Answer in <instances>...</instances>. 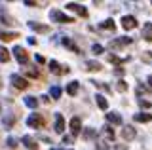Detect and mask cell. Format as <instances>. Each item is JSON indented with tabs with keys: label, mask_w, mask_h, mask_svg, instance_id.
Instances as JSON below:
<instances>
[{
	"label": "cell",
	"mask_w": 152,
	"mask_h": 150,
	"mask_svg": "<svg viewBox=\"0 0 152 150\" xmlns=\"http://www.w3.org/2000/svg\"><path fill=\"white\" fill-rule=\"evenodd\" d=\"M50 19L55 23H74L72 17H69L66 13H63L61 10H51L50 12Z\"/></svg>",
	"instance_id": "6da1fadb"
},
{
	"label": "cell",
	"mask_w": 152,
	"mask_h": 150,
	"mask_svg": "<svg viewBox=\"0 0 152 150\" xmlns=\"http://www.w3.org/2000/svg\"><path fill=\"white\" fill-rule=\"evenodd\" d=\"M10 82H12V86L15 87V90H27L28 87L27 78L21 76V74H12V76H10Z\"/></svg>",
	"instance_id": "7a4b0ae2"
},
{
	"label": "cell",
	"mask_w": 152,
	"mask_h": 150,
	"mask_svg": "<svg viewBox=\"0 0 152 150\" xmlns=\"http://www.w3.org/2000/svg\"><path fill=\"white\" fill-rule=\"evenodd\" d=\"M13 55H15V59H17L19 65H23V67H27V65H28V53L25 51V48L15 46V48H13Z\"/></svg>",
	"instance_id": "3957f363"
},
{
	"label": "cell",
	"mask_w": 152,
	"mask_h": 150,
	"mask_svg": "<svg viewBox=\"0 0 152 150\" xmlns=\"http://www.w3.org/2000/svg\"><path fill=\"white\" fill-rule=\"evenodd\" d=\"M27 124H28V127L40 129V127H44V118H42L38 112H34V114H31V116L27 118Z\"/></svg>",
	"instance_id": "277c9868"
},
{
	"label": "cell",
	"mask_w": 152,
	"mask_h": 150,
	"mask_svg": "<svg viewBox=\"0 0 152 150\" xmlns=\"http://www.w3.org/2000/svg\"><path fill=\"white\" fill-rule=\"evenodd\" d=\"M66 10L76 12L78 15H82V17H88V10H86L82 4H78V2H66Z\"/></svg>",
	"instance_id": "5b68a950"
},
{
	"label": "cell",
	"mask_w": 152,
	"mask_h": 150,
	"mask_svg": "<svg viewBox=\"0 0 152 150\" xmlns=\"http://www.w3.org/2000/svg\"><path fill=\"white\" fill-rule=\"evenodd\" d=\"M70 133H72V137H78V135L82 133V120H80L78 116H74V118L70 120Z\"/></svg>",
	"instance_id": "8992f818"
},
{
	"label": "cell",
	"mask_w": 152,
	"mask_h": 150,
	"mask_svg": "<svg viewBox=\"0 0 152 150\" xmlns=\"http://www.w3.org/2000/svg\"><path fill=\"white\" fill-rule=\"evenodd\" d=\"M137 25H139V23H137V19H135L133 15H124V17H122V27H124L126 31H133Z\"/></svg>",
	"instance_id": "52a82bcc"
},
{
	"label": "cell",
	"mask_w": 152,
	"mask_h": 150,
	"mask_svg": "<svg viewBox=\"0 0 152 150\" xmlns=\"http://www.w3.org/2000/svg\"><path fill=\"white\" fill-rule=\"evenodd\" d=\"M50 70L53 74H57V76H61V74H65V72H70L69 67H63V68H61V65L57 63V61H50Z\"/></svg>",
	"instance_id": "ba28073f"
},
{
	"label": "cell",
	"mask_w": 152,
	"mask_h": 150,
	"mask_svg": "<svg viewBox=\"0 0 152 150\" xmlns=\"http://www.w3.org/2000/svg\"><path fill=\"white\" fill-rule=\"evenodd\" d=\"M131 38L129 36H124V38H116V40H112L110 42V48H114V50H120V48H124V46H127V44H131Z\"/></svg>",
	"instance_id": "9c48e42d"
},
{
	"label": "cell",
	"mask_w": 152,
	"mask_h": 150,
	"mask_svg": "<svg viewBox=\"0 0 152 150\" xmlns=\"http://www.w3.org/2000/svg\"><path fill=\"white\" fill-rule=\"evenodd\" d=\"M135 135H137V133H135V127H131V125H126V127L122 129V139L127 141V143L135 139Z\"/></svg>",
	"instance_id": "30bf717a"
},
{
	"label": "cell",
	"mask_w": 152,
	"mask_h": 150,
	"mask_svg": "<svg viewBox=\"0 0 152 150\" xmlns=\"http://www.w3.org/2000/svg\"><path fill=\"white\" fill-rule=\"evenodd\" d=\"M21 143L25 144L28 150H38V143H36V139H32L31 135H25V137L21 139Z\"/></svg>",
	"instance_id": "8fae6325"
},
{
	"label": "cell",
	"mask_w": 152,
	"mask_h": 150,
	"mask_svg": "<svg viewBox=\"0 0 152 150\" xmlns=\"http://www.w3.org/2000/svg\"><path fill=\"white\" fill-rule=\"evenodd\" d=\"M55 133H63L65 131V118H63V114H59V112H57L55 114Z\"/></svg>",
	"instance_id": "7c38bea8"
},
{
	"label": "cell",
	"mask_w": 152,
	"mask_h": 150,
	"mask_svg": "<svg viewBox=\"0 0 152 150\" xmlns=\"http://www.w3.org/2000/svg\"><path fill=\"white\" fill-rule=\"evenodd\" d=\"M82 139L84 141H97V129H93V127H86L82 131Z\"/></svg>",
	"instance_id": "4fadbf2b"
},
{
	"label": "cell",
	"mask_w": 152,
	"mask_h": 150,
	"mask_svg": "<svg viewBox=\"0 0 152 150\" xmlns=\"http://www.w3.org/2000/svg\"><path fill=\"white\" fill-rule=\"evenodd\" d=\"M28 27H31L32 31H36V32H42V34L50 32V27L48 25H40V23H34V21H28Z\"/></svg>",
	"instance_id": "5bb4252c"
},
{
	"label": "cell",
	"mask_w": 152,
	"mask_h": 150,
	"mask_svg": "<svg viewBox=\"0 0 152 150\" xmlns=\"http://www.w3.org/2000/svg\"><path fill=\"white\" fill-rule=\"evenodd\" d=\"M107 120L110 122V124H114V125H120L122 124V116L116 114V112H107Z\"/></svg>",
	"instance_id": "9a60e30c"
},
{
	"label": "cell",
	"mask_w": 152,
	"mask_h": 150,
	"mask_svg": "<svg viewBox=\"0 0 152 150\" xmlns=\"http://www.w3.org/2000/svg\"><path fill=\"white\" fill-rule=\"evenodd\" d=\"M142 38L146 42H152V23H146V25L142 27Z\"/></svg>",
	"instance_id": "2e32d148"
},
{
	"label": "cell",
	"mask_w": 152,
	"mask_h": 150,
	"mask_svg": "<svg viewBox=\"0 0 152 150\" xmlns=\"http://www.w3.org/2000/svg\"><path fill=\"white\" fill-rule=\"evenodd\" d=\"M108 61H110L112 65H124V63H127V61H129V57H118V55L110 53V55H108Z\"/></svg>",
	"instance_id": "e0dca14e"
},
{
	"label": "cell",
	"mask_w": 152,
	"mask_h": 150,
	"mask_svg": "<svg viewBox=\"0 0 152 150\" xmlns=\"http://www.w3.org/2000/svg\"><path fill=\"white\" fill-rule=\"evenodd\" d=\"M19 36V32H2L0 31V40H4V42H12V40H15Z\"/></svg>",
	"instance_id": "ac0fdd59"
},
{
	"label": "cell",
	"mask_w": 152,
	"mask_h": 150,
	"mask_svg": "<svg viewBox=\"0 0 152 150\" xmlns=\"http://www.w3.org/2000/svg\"><path fill=\"white\" fill-rule=\"evenodd\" d=\"M78 87H80V84L76 82V80H74V82H70L69 86H66V93H69V95H72V97H74L76 93H78Z\"/></svg>",
	"instance_id": "d6986e66"
},
{
	"label": "cell",
	"mask_w": 152,
	"mask_h": 150,
	"mask_svg": "<svg viewBox=\"0 0 152 150\" xmlns=\"http://www.w3.org/2000/svg\"><path fill=\"white\" fill-rule=\"evenodd\" d=\"M63 46H65V48H69L70 51H74V53H80V48L74 44V42H70L69 38H63Z\"/></svg>",
	"instance_id": "ffe728a7"
},
{
	"label": "cell",
	"mask_w": 152,
	"mask_h": 150,
	"mask_svg": "<svg viewBox=\"0 0 152 150\" xmlns=\"http://www.w3.org/2000/svg\"><path fill=\"white\" fill-rule=\"evenodd\" d=\"M95 101H97V106L101 110H107L108 108V103H107V99H104L103 95H95Z\"/></svg>",
	"instance_id": "44dd1931"
},
{
	"label": "cell",
	"mask_w": 152,
	"mask_h": 150,
	"mask_svg": "<svg viewBox=\"0 0 152 150\" xmlns=\"http://www.w3.org/2000/svg\"><path fill=\"white\" fill-rule=\"evenodd\" d=\"M86 68L88 70H101L103 67H101V63H97V61H86Z\"/></svg>",
	"instance_id": "7402d4cb"
},
{
	"label": "cell",
	"mask_w": 152,
	"mask_h": 150,
	"mask_svg": "<svg viewBox=\"0 0 152 150\" xmlns=\"http://www.w3.org/2000/svg\"><path fill=\"white\" fill-rule=\"evenodd\" d=\"M8 61H10V51L4 46H0V63H8Z\"/></svg>",
	"instance_id": "603a6c76"
},
{
	"label": "cell",
	"mask_w": 152,
	"mask_h": 150,
	"mask_svg": "<svg viewBox=\"0 0 152 150\" xmlns=\"http://www.w3.org/2000/svg\"><path fill=\"white\" fill-rule=\"evenodd\" d=\"M99 27H101V29H107V31H112V32H114V29H116V25H114V21H112V19H107V21H103Z\"/></svg>",
	"instance_id": "cb8c5ba5"
},
{
	"label": "cell",
	"mask_w": 152,
	"mask_h": 150,
	"mask_svg": "<svg viewBox=\"0 0 152 150\" xmlns=\"http://www.w3.org/2000/svg\"><path fill=\"white\" fill-rule=\"evenodd\" d=\"M25 105L28 106V108H36V106H38V99H36V97H25Z\"/></svg>",
	"instance_id": "d4e9b609"
},
{
	"label": "cell",
	"mask_w": 152,
	"mask_h": 150,
	"mask_svg": "<svg viewBox=\"0 0 152 150\" xmlns=\"http://www.w3.org/2000/svg\"><path fill=\"white\" fill-rule=\"evenodd\" d=\"M103 133H104V137H107L108 141H114V137H116V135H114V129L108 127V125H104V127H103Z\"/></svg>",
	"instance_id": "484cf974"
},
{
	"label": "cell",
	"mask_w": 152,
	"mask_h": 150,
	"mask_svg": "<svg viewBox=\"0 0 152 150\" xmlns=\"http://www.w3.org/2000/svg\"><path fill=\"white\" fill-rule=\"evenodd\" d=\"M13 122H15V116L10 114L8 118H4V120H2V124L6 125V129H10V127H13Z\"/></svg>",
	"instance_id": "4316f807"
},
{
	"label": "cell",
	"mask_w": 152,
	"mask_h": 150,
	"mask_svg": "<svg viewBox=\"0 0 152 150\" xmlns=\"http://www.w3.org/2000/svg\"><path fill=\"white\" fill-rule=\"evenodd\" d=\"M133 118H135V122H152L150 114H135Z\"/></svg>",
	"instance_id": "83f0119b"
},
{
	"label": "cell",
	"mask_w": 152,
	"mask_h": 150,
	"mask_svg": "<svg viewBox=\"0 0 152 150\" xmlns=\"http://www.w3.org/2000/svg\"><path fill=\"white\" fill-rule=\"evenodd\" d=\"M50 95H51V99H59V97H61V87L53 86V87L50 90Z\"/></svg>",
	"instance_id": "f1b7e54d"
},
{
	"label": "cell",
	"mask_w": 152,
	"mask_h": 150,
	"mask_svg": "<svg viewBox=\"0 0 152 150\" xmlns=\"http://www.w3.org/2000/svg\"><path fill=\"white\" fill-rule=\"evenodd\" d=\"M89 82H91L95 87H101V90H104V91H110V86H107L104 82H97V80H89Z\"/></svg>",
	"instance_id": "f546056e"
},
{
	"label": "cell",
	"mask_w": 152,
	"mask_h": 150,
	"mask_svg": "<svg viewBox=\"0 0 152 150\" xmlns=\"http://www.w3.org/2000/svg\"><path fill=\"white\" fill-rule=\"evenodd\" d=\"M0 19H2V23H4V25H13V23H15V21H13L12 19V17H10V15H6V13H0Z\"/></svg>",
	"instance_id": "4dcf8cb0"
},
{
	"label": "cell",
	"mask_w": 152,
	"mask_h": 150,
	"mask_svg": "<svg viewBox=\"0 0 152 150\" xmlns=\"http://www.w3.org/2000/svg\"><path fill=\"white\" fill-rule=\"evenodd\" d=\"M91 51L95 55H99V53H103V46H99V44H93L91 46Z\"/></svg>",
	"instance_id": "1f68e13d"
},
{
	"label": "cell",
	"mask_w": 152,
	"mask_h": 150,
	"mask_svg": "<svg viewBox=\"0 0 152 150\" xmlns=\"http://www.w3.org/2000/svg\"><path fill=\"white\" fill-rule=\"evenodd\" d=\"M27 76H31V78H38L40 74H38V70H36V68H28V70H27Z\"/></svg>",
	"instance_id": "d6a6232c"
},
{
	"label": "cell",
	"mask_w": 152,
	"mask_h": 150,
	"mask_svg": "<svg viewBox=\"0 0 152 150\" xmlns=\"http://www.w3.org/2000/svg\"><path fill=\"white\" fill-rule=\"evenodd\" d=\"M118 91H127V84L126 82H124V80H120V82H118Z\"/></svg>",
	"instance_id": "836d02e7"
},
{
	"label": "cell",
	"mask_w": 152,
	"mask_h": 150,
	"mask_svg": "<svg viewBox=\"0 0 152 150\" xmlns=\"http://www.w3.org/2000/svg\"><path fill=\"white\" fill-rule=\"evenodd\" d=\"M8 146H10V148H15V146H17V139L10 137V139H8Z\"/></svg>",
	"instance_id": "e575fe53"
},
{
	"label": "cell",
	"mask_w": 152,
	"mask_h": 150,
	"mask_svg": "<svg viewBox=\"0 0 152 150\" xmlns=\"http://www.w3.org/2000/svg\"><path fill=\"white\" fill-rule=\"evenodd\" d=\"M139 106H142V108H148L150 103H148V101H145V99H139Z\"/></svg>",
	"instance_id": "d590c367"
},
{
	"label": "cell",
	"mask_w": 152,
	"mask_h": 150,
	"mask_svg": "<svg viewBox=\"0 0 152 150\" xmlns=\"http://www.w3.org/2000/svg\"><path fill=\"white\" fill-rule=\"evenodd\" d=\"M99 148H101V150H108L110 146H108V144L104 143V141H99Z\"/></svg>",
	"instance_id": "8d00e7d4"
},
{
	"label": "cell",
	"mask_w": 152,
	"mask_h": 150,
	"mask_svg": "<svg viewBox=\"0 0 152 150\" xmlns=\"http://www.w3.org/2000/svg\"><path fill=\"white\" fill-rule=\"evenodd\" d=\"M142 93H146V87H142V86H137V95H142Z\"/></svg>",
	"instance_id": "74e56055"
},
{
	"label": "cell",
	"mask_w": 152,
	"mask_h": 150,
	"mask_svg": "<svg viewBox=\"0 0 152 150\" xmlns=\"http://www.w3.org/2000/svg\"><path fill=\"white\" fill-rule=\"evenodd\" d=\"M112 150H127V146H126V144H114Z\"/></svg>",
	"instance_id": "f35d334b"
},
{
	"label": "cell",
	"mask_w": 152,
	"mask_h": 150,
	"mask_svg": "<svg viewBox=\"0 0 152 150\" xmlns=\"http://www.w3.org/2000/svg\"><path fill=\"white\" fill-rule=\"evenodd\" d=\"M146 86H148V90L152 91V76H148V78H146Z\"/></svg>",
	"instance_id": "ab89813d"
},
{
	"label": "cell",
	"mask_w": 152,
	"mask_h": 150,
	"mask_svg": "<svg viewBox=\"0 0 152 150\" xmlns=\"http://www.w3.org/2000/svg\"><path fill=\"white\" fill-rule=\"evenodd\" d=\"M34 59H36V63H40V65H42V63H44V61H46L44 57H42V55H36V57H34Z\"/></svg>",
	"instance_id": "60d3db41"
},
{
	"label": "cell",
	"mask_w": 152,
	"mask_h": 150,
	"mask_svg": "<svg viewBox=\"0 0 152 150\" xmlns=\"http://www.w3.org/2000/svg\"><path fill=\"white\" fill-rule=\"evenodd\" d=\"M63 143H65V144H69V143H72V137H66V135H65V137H63Z\"/></svg>",
	"instance_id": "b9f144b4"
},
{
	"label": "cell",
	"mask_w": 152,
	"mask_h": 150,
	"mask_svg": "<svg viewBox=\"0 0 152 150\" xmlns=\"http://www.w3.org/2000/svg\"><path fill=\"white\" fill-rule=\"evenodd\" d=\"M142 59H145V61H150L152 59V53H145V55H142Z\"/></svg>",
	"instance_id": "7bdbcfd3"
},
{
	"label": "cell",
	"mask_w": 152,
	"mask_h": 150,
	"mask_svg": "<svg viewBox=\"0 0 152 150\" xmlns=\"http://www.w3.org/2000/svg\"><path fill=\"white\" fill-rule=\"evenodd\" d=\"M51 150H61V148H51Z\"/></svg>",
	"instance_id": "ee69618b"
}]
</instances>
